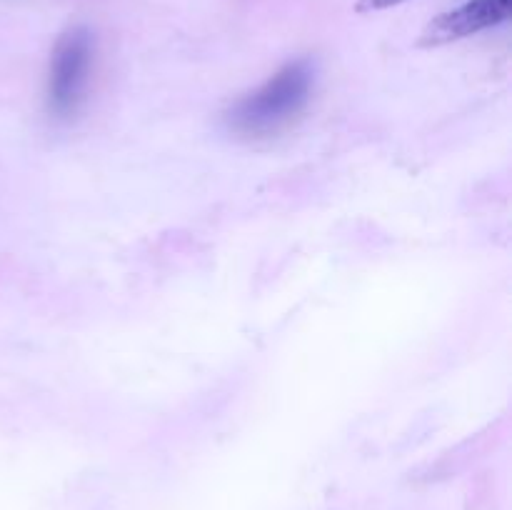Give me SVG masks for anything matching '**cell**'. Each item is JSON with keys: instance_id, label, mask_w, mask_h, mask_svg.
Listing matches in <instances>:
<instances>
[{"instance_id": "obj_2", "label": "cell", "mask_w": 512, "mask_h": 510, "mask_svg": "<svg viewBox=\"0 0 512 510\" xmlns=\"http://www.w3.org/2000/svg\"><path fill=\"white\" fill-rule=\"evenodd\" d=\"M95 40L88 28H73L58 40L50 58L48 110L55 118H70L78 113L88 90L93 70Z\"/></svg>"}, {"instance_id": "obj_4", "label": "cell", "mask_w": 512, "mask_h": 510, "mask_svg": "<svg viewBox=\"0 0 512 510\" xmlns=\"http://www.w3.org/2000/svg\"><path fill=\"white\" fill-rule=\"evenodd\" d=\"M400 3H405V0H358L355 10H358V13H378V10L395 8V5Z\"/></svg>"}, {"instance_id": "obj_1", "label": "cell", "mask_w": 512, "mask_h": 510, "mask_svg": "<svg viewBox=\"0 0 512 510\" xmlns=\"http://www.w3.org/2000/svg\"><path fill=\"white\" fill-rule=\"evenodd\" d=\"M315 68L308 58L285 63L263 85L235 100L225 113L230 133L243 138H268L288 128L310 103Z\"/></svg>"}, {"instance_id": "obj_3", "label": "cell", "mask_w": 512, "mask_h": 510, "mask_svg": "<svg viewBox=\"0 0 512 510\" xmlns=\"http://www.w3.org/2000/svg\"><path fill=\"white\" fill-rule=\"evenodd\" d=\"M510 8L512 0H468V3L430 20V25L420 35V45L435 48V45H448L483 33V30L505 23L510 18Z\"/></svg>"}]
</instances>
